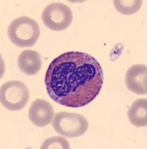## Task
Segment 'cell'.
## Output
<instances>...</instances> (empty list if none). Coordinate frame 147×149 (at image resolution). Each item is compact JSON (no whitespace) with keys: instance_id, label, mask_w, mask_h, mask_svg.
I'll use <instances>...</instances> for the list:
<instances>
[{"instance_id":"obj_1","label":"cell","mask_w":147,"mask_h":149,"mask_svg":"<svg viewBox=\"0 0 147 149\" xmlns=\"http://www.w3.org/2000/svg\"><path fill=\"white\" fill-rule=\"evenodd\" d=\"M103 69L88 53L68 52L50 63L45 77L50 98L68 107H84L99 95L103 86Z\"/></svg>"},{"instance_id":"obj_2","label":"cell","mask_w":147,"mask_h":149,"mask_svg":"<svg viewBox=\"0 0 147 149\" xmlns=\"http://www.w3.org/2000/svg\"><path fill=\"white\" fill-rule=\"evenodd\" d=\"M8 35L12 43L18 47H32L39 39L40 29L36 20L20 17L10 22Z\"/></svg>"},{"instance_id":"obj_3","label":"cell","mask_w":147,"mask_h":149,"mask_svg":"<svg viewBox=\"0 0 147 149\" xmlns=\"http://www.w3.org/2000/svg\"><path fill=\"white\" fill-rule=\"evenodd\" d=\"M52 126L59 135L75 138L80 136L86 132L88 122L86 117L80 114L59 112L54 115Z\"/></svg>"},{"instance_id":"obj_4","label":"cell","mask_w":147,"mask_h":149,"mask_svg":"<svg viewBox=\"0 0 147 149\" xmlns=\"http://www.w3.org/2000/svg\"><path fill=\"white\" fill-rule=\"evenodd\" d=\"M29 96L27 86L19 81H10L1 86V104L10 111L23 109L28 102Z\"/></svg>"},{"instance_id":"obj_5","label":"cell","mask_w":147,"mask_h":149,"mask_svg":"<svg viewBox=\"0 0 147 149\" xmlns=\"http://www.w3.org/2000/svg\"><path fill=\"white\" fill-rule=\"evenodd\" d=\"M42 20L48 29L55 31L66 30L73 21V13L68 5L54 2L45 8Z\"/></svg>"},{"instance_id":"obj_6","label":"cell","mask_w":147,"mask_h":149,"mask_svg":"<svg viewBox=\"0 0 147 149\" xmlns=\"http://www.w3.org/2000/svg\"><path fill=\"white\" fill-rule=\"evenodd\" d=\"M147 67L146 65L136 64L131 66L126 74L127 88L137 95H146Z\"/></svg>"},{"instance_id":"obj_7","label":"cell","mask_w":147,"mask_h":149,"mask_svg":"<svg viewBox=\"0 0 147 149\" xmlns=\"http://www.w3.org/2000/svg\"><path fill=\"white\" fill-rule=\"evenodd\" d=\"M54 115L51 104L44 99L38 98L34 101L29 108L28 117L30 122L38 127H45L50 125Z\"/></svg>"},{"instance_id":"obj_8","label":"cell","mask_w":147,"mask_h":149,"mask_svg":"<svg viewBox=\"0 0 147 149\" xmlns=\"http://www.w3.org/2000/svg\"><path fill=\"white\" fill-rule=\"evenodd\" d=\"M18 66L21 71L27 75H34L42 68V58L34 50H24L17 59Z\"/></svg>"},{"instance_id":"obj_9","label":"cell","mask_w":147,"mask_h":149,"mask_svg":"<svg viewBox=\"0 0 147 149\" xmlns=\"http://www.w3.org/2000/svg\"><path fill=\"white\" fill-rule=\"evenodd\" d=\"M128 117L131 123L136 127H146L147 100L140 98L135 101L128 111Z\"/></svg>"},{"instance_id":"obj_10","label":"cell","mask_w":147,"mask_h":149,"mask_svg":"<svg viewBox=\"0 0 147 149\" xmlns=\"http://www.w3.org/2000/svg\"><path fill=\"white\" fill-rule=\"evenodd\" d=\"M115 9L124 15H132L138 11L142 5L140 0H115Z\"/></svg>"},{"instance_id":"obj_11","label":"cell","mask_w":147,"mask_h":149,"mask_svg":"<svg viewBox=\"0 0 147 149\" xmlns=\"http://www.w3.org/2000/svg\"><path fill=\"white\" fill-rule=\"evenodd\" d=\"M42 149H51V148H60V149H68L70 148L69 142L65 138L62 136H52L46 139L42 146Z\"/></svg>"}]
</instances>
